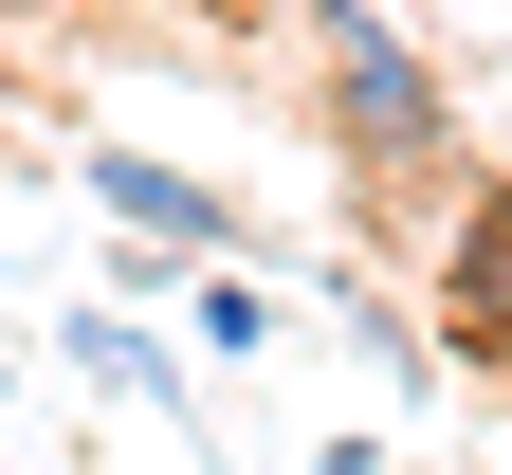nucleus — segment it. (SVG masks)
<instances>
[{"instance_id":"obj_1","label":"nucleus","mask_w":512,"mask_h":475,"mask_svg":"<svg viewBox=\"0 0 512 475\" xmlns=\"http://www.w3.org/2000/svg\"><path fill=\"white\" fill-rule=\"evenodd\" d=\"M311 55H330V147L384 183V165H439V55L384 37V0H311Z\"/></svg>"},{"instance_id":"obj_3","label":"nucleus","mask_w":512,"mask_h":475,"mask_svg":"<svg viewBox=\"0 0 512 475\" xmlns=\"http://www.w3.org/2000/svg\"><path fill=\"white\" fill-rule=\"evenodd\" d=\"M458 329H476V348H512V201H476V220H458Z\"/></svg>"},{"instance_id":"obj_7","label":"nucleus","mask_w":512,"mask_h":475,"mask_svg":"<svg viewBox=\"0 0 512 475\" xmlns=\"http://www.w3.org/2000/svg\"><path fill=\"white\" fill-rule=\"evenodd\" d=\"M202 19H256V0H202Z\"/></svg>"},{"instance_id":"obj_6","label":"nucleus","mask_w":512,"mask_h":475,"mask_svg":"<svg viewBox=\"0 0 512 475\" xmlns=\"http://www.w3.org/2000/svg\"><path fill=\"white\" fill-rule=\"evenodd\" d=\"M330 475H403V457H384V439H348V457H330Z\"/></svg>"},{"instance_id":"obj_2","label":"nucleus","mask_w":512,"mask_h":475,"mask_svg":"<svg viewBox=\"0 0 512 475\" xmlns=\"http://www.w3.org/2000/svg\"><path fill=\"white\" fill-rule=\"evenodd\" d=\"M92 220L165 238V256H220V238H238V201H220L202 165H165V147H92Z\"/></svg>"},{"instance_id":"obj_5","label":"nucleus","mask_w":512,"mask_h":475,"mask_svg":"<svg viewBox=\"0 0 512 475\" xmlns=\"http://www.w3.org/2000/svg\"><path fill=\"white\" fill-rule=\"evenodd\" d=\"M202 348H275V293H256V275H202Z\"/></svg>"},{"instance_id":"obj_4","label":"nucleus","mask_w":512,"mask_h":475,"mask_svg":"<svg viewBox=\"0 0 512 475\" xmlns=\"http://www.w3.org/2000/svg\"><path fill=\"white\" fill-rule=\"evenodd\" d=\"M74 366H92V384H110V402H183V366H165V348H147V329H74Z\"/></svg>"}]
</instances>
